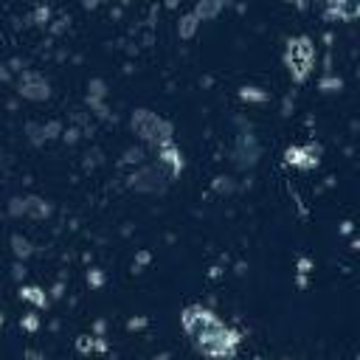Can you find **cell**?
I'll use <instances>...</instances> for the list:
<instances>
[{
  "label": "cell",
  "mask_w": 360,
  "mask_h": 360,
  "mask_svg": "<svg viewBox=\"0 0 360 360\" xmlns=\"http://www.w3.org/2000/svg\"><path fill=\"white\" fill-rule=\"evenodd\" d=\"M180 323H183V332L188 335V340L194 343L197 352H202L205 357H214V360H228L236 354L239 349V332L228 323H222L211 309L205 307H186L180 312Z\"/></svg>",
  "instance_id": "obj_1"
},
{
  "label": "cell",
  "mask_w": 360,
  "mask_h": 360,
  "mask_svg": "<svg viewBox=\"0 0 360 360\" xmlns=\"http://www.w3.org/2000/svg\"><path fill=\"white\" fill-rule=\"evenodd\" d=\"M284 62L290 68V76L295 82H304L312 70V62H315V48H312V39L309 37H292L287 42V51H284Z\"/></svg>",
  "instance_id": "obj_2"
},
{
  "label": "cell",
  "mask_w": 360,
  "mask_h": 360,
  "mask_svg": "<svg viewBox=\"0 0 360 360\" xmlns=\"http://www.w3.org/2000/svg\"><path fill=\"white\" fill-rule=\"evenodd\" d=\"M132 129H135L141 138H146L149 143H155V146H163V143L172 141V127H169L163 118H158L155 112H149V110H135V115H132Z\"/></svg>",
  "instance_id": "obj_3"
},
{
  "label": "cell",
  "mask_w": 360,
  "mask_h": 360,
  "mask_svg": "<svg viewBox=\"0 0 360 360\" xmlns=\"http://www.w3.org/2000/svg\"><path fill=\"white\" fill-rule=\"evenodd\" d=\"M315 155H318V149H312V146H307V149H287V163L301 166V169H309V166L318 163Z\"/></svg>",
  "instance_id": "obj_4"
},
{
  "label": "cell",
  "mask_w": 360,
  "mask_h": 360,
  "mask_svg": "<svg viewBox=\"0 0 360 360\" xmlns=\"http://www.w3.org/2000/svg\"><path fill=\"white\" fill-rule=\"evenodd\" d=\"M20 87H22V93L31 96V98H42V96H48V84H45L39 76H34V73H25V79L20 82Z\"/></svg>",
  "instance_id": "obj_5"
},
{
  "label": "cell",
  "mask_w": 360,
  "mask_h": 360,
  "mask_svg": "<svg viewBox=\"0 0 360 360\" xmlns=\"http://www.w3.org/2000/svg\"><path fill=\"white\" fill-rule=\"evenodd\" d=\"M42 290H37V287H28V290H22V298H28V301H34V304H45V295H39Z\"/></svg>",
  "instance_id": "obj_6"
},
{
  "label": "cell",
  "mask_w": 360,
  "mask_h": 360,
  "mask_svg": "<svg viewBox=\"0 0 360 360\" xmlns=\"http://www.w3.org/2000/svg\"><path fill=\"white\" fill-rule=\"evenodd\" d=\"M0 323H3V315H0Z\"/></svg>",
  "instance_id": "obj_7"
}]
</instances>
